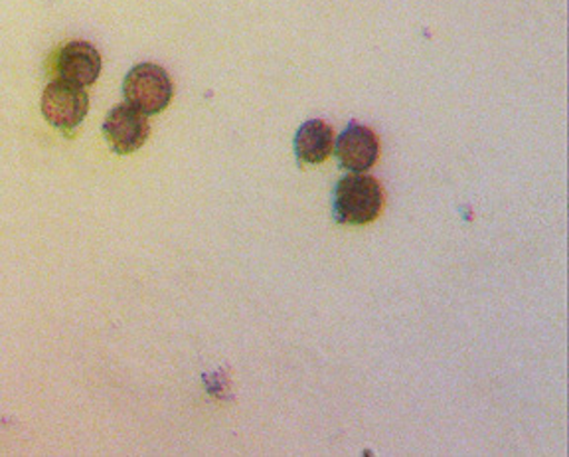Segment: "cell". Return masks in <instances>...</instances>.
<instances>
[{"mask_svg": "<svg viewBox=\"0 0 569 457\" xmlns=\"http://www.w3.org/2000/svg\"><path fill=\"white\" fill-rule=\"evenodd\" d=\"M382 185L365 172L338 180L332 195V215L338 225L365 226L382 215Z\"/></svg>", "mask_w": 569, "mask_h": 457, "instance_id": "obj_1", "label": "cell"}, {"mask_svg": "<svg viewBox=\"0 0 569 457\" xmlns=\"http://www.w3.org/2000/svg\"><path fill=\"white\" fill-rule=\"evenodd\" d=\"M103 133L117 155H131L147 143L151 126L147 116L123 103L109 111L103 123Z\"/></svg>", "mask_w": 569, "mask_h": 457, "instance_id": "obj_4", "label": "cell"}, {"mask_svg": "<svg viewBox=\"0 0 569 457\" xmlns=\"http://www.w3.org/2000/svg\"><path fill=\"white\" fill-rule=\"evenodd\" d=\"M335 151V131L322 119H311L295 135V155L307 165H320Z\"/></svg>", "mask_w": 569, "mask_h": 457, "instance_id": "obj_7", "label": "cell"}, {"mask_svg": "<svg viewBox=\"0 0 569 457\" xmlns=\"http://www.w3.org/2000/svg\"><path fill=\"white\" fill-rule=\"evenodd\" d=\"M88 93L80 86L56 80L46 86L42 96V113L50 126L73 129L88 116Z\"/></svg>", "mask_w": 569, "mask_h": 457, "instance_id": "obj_3", "label": "cell"}, {"mask_svg": "<svg viewBox=\"0 0 569 457\" xmlns=\"http://www.w3.org/2000/svg\"><path fill=\"white\" fill-rule=\"evenodd\" d=\"M335 151L342 169L366 172L372 169L380 157V141L372 129L352 121L335 141Z\"/></svg>", "mask_w": 569, "mask_h": 457, "instance_id": "obj_5", "label": "cell"}, {"mask_svg": "<svg viewBox=\"0 0 569 457\" xmlns=\"http://www.w3.org/2000/svg\"><path fill=\"white\" fill-rule=\"evenodd\" d=\"M101 73V56L96 46L89 42H70L58 56V76L60 80L89 88L98 81Z\"/></svg>", "mask_w": 569, "mask_h": 457, "instance_id": "obj_6", "label": "cell"}, {"mask_svg": "<svg viewBox=\"0 0 569 457\" xmlns=\"http://www.w3.org/2000/svg\"><path fill=\"white\" fill-rule=\"evenodd\" d=\"M123 93L127 106L137 109L142 116H157L169 108L174 86L164 68L157 63H139L127 73Z\"/></svg>", "mask_w": 569, "mask_h": 457, "instance_id": "obj_2", "label": "cell"}]
</instances>
